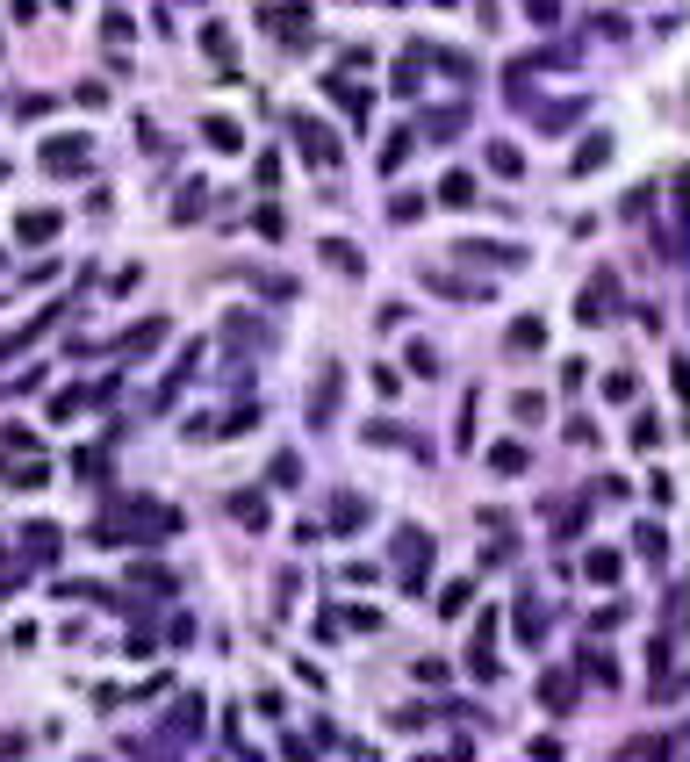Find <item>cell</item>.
<instances>
[{"label":"cell","mask_w":690,"mask_h":762,"mask_svg":"<svg viewBox=\"0 0 690 762\" xmlns=\"http://www.w3.org/2000/svg\"><path fill=\"white\" fill-rule=\"evenodd\" d=\"M80 403H87V396H80V388H65V396H51V417H58V425H65V417H73V410H80Z\"/></svg>","instance_id":"cell-40"},{"label":"cell","mask_w":690,"mask_h":762,"mask_svg":"<svg viewBox=\"0 0 690 762\" xmlns=\"http://www.w3.org/2000/svg\"><path fill=\"white\" fill-rule=\"evenodd\" d=\"M468 604H475V582H468V575L439 590V611H446V619H453V611H468Z\"/></svg>","instance_id":"cell-24"},{"label":"cell","mask_w":690,"mask_h":762,"mask_svg":"<svg viewBox=\"0 0 690 762\" xmlns=\"http://www.w3.org/2000/svg\"><path fill=\"white\" fill-rule=\"evenodd\" d=\"M201 201H209V194H201V181H188V194L173 201V216H201Z\"/></svg>","instance_id":"cell-38"},{"label":"cell","mask_w":690,"mask_h":762,"mask_svg":"<svg viewBox=\"0 0 690 762\" xmlns=\"http://www.w3.org/2000/svg\"><path fill=\"white\" fill-rule=\"evenodd\" d=\"M22 748H29L22 734H0V762H22Z\"/></svg>","instance_id":"cell-44"},{"label":"cell","mask_w":690,"mask_h":762,"mask_svg":"<svg viewBox=\"0 0 690 762\" xmlns=\"http://www.w3.org/2000/svg\"><path fill=\"white\" fill-rule=\"evenodd\" d=\"M410 151H417V137H410V130H403V137H389V144H382V173H395Z\"/></svg>","instance_id":"cell-28"},{"label":"cell","mask_w":690,"mask_h":762,"mask_svg":"<svg viewBox=\"0 0 690 762\" xmlns=\"http://www.w3.org/2000/svg\"><path fill=\"white\" fill-rule=\"evenodd\" d=\"M87 166H94V144H87V137H51V144H44V173H51V181L87 173Z\"/></svg>","instance_id":"cell-4"},{"label":"cell","mask_w":690,"mask_h":762,"mask_svg":"<svg viewBox=\"0 0 690 762\" xmlns=\"http://www.w3.org/2000/svg\"><path fill=\"white\" fill-rule=\"evenodd\" d=\"M324 259H331V267H338V274H360V252H353V245H345V238H331V245H324Z\"/></svg>","instance_id":"cell-29"},{"label":"cell","mask_w":690,"mask_h":762,"mask_svg":"<svg viewBox=\"0 0 690 762\" xmlns=\"http://www.w3.org/2000/svg\"><path fill=\"white\" fill-rule=\"evenodd\" d=\"M288 137H296V151L309 159V166H338V151H345V144L331 137V122H316V115H296Z\"/></svg>","instance_id":"cell-3"},{"label":"cell","mask_w":690,"mask_h":762,"mask_svg":"<svg viewBox=\"0 0 690 762\" xmlns=\"http://www.w3.org/2000/svg\"><path fill=\"white\" fill-rule=\"evenodd\" d=\"M22 554L29 562H51L58 554V525H22Z\"/></svg>","instance_id":"cell-18"},{"label":"cell","mask_w":690,"mask_h":762,"mask_svg":"<svg viewBox=\"0 0 690 762\" xmlns=\"http://www.w3.org/2000/svg\"><path fill=\"white\" fill-rule=\"evenodd\" d=\"M576 669H583V676H590V683H604V690H611V683H618V662H611V655H604V648H583V655H576Z\"/></svg>","instance_id":"cell-19"},{"label":"cell","mask_w":690,"mask_h":762,"mask_svg":"<svg viewBox=\"0 0 690 762\" xmlns=\"http://www.w3.org/2000/svg\"><path fill=\"white\" fill-rule=\"evenodd\" d=\"M424 281L439 288V295H453V302H468V309H475V302H490V288H482V281H453V274H424Z\"/></svg>","instance_id":"cell-17"},{"label":"cell","mask_w":690,"mask_h":762,"mask_svg":"<svg viewBox=\"0 0 690 762\" xmlns=\"http://www.w3.org/2000/svg\"><path fill=\"white\" fill-rule=\"evenodd\" d=\"M230 346H267V324H252V317H230Z\"/></svg>","instance_id":"cell-30"},{"label":"cell","mask_w":690,"mask_h":762,"mask_svg":"<svg viewBox=\"0 0 690 762\" xmlns=\"http://www.w3.org/2000/svg\"><path fill=\"white\" fill-rule=\"evenodd\" d=\"M604 159H611V137H590V144L576 151V173H590V166H604Z\"/></svg>","instance_id":"cell-31"},{"label":"cell","mask_w":690,"mask_h":762,"mask_svg":"<svg viewBox=\"0 0 690 762\" xmlns=\"http://www.w3.org/2000/svg\"><path fill=\"white\" fill-rule=\"evenodd\" d=\"M640 554H647V562H662V554H669V540H662V525H640Z\"/></svg>","instance_id":"cell-36"},{"label":"cell","mask_w":690,"mask_h":762,"mask_svg":"<svg viewBox=\"0 0 690 762\" xmlns=\"http://www.w3.org/2000/svg\"><path fill=\"white\" fill-rule=\"evenodd\" d=\"M439 201H446V209H468V201H475V173H446V181H439Z\"/></svg>","instance_id":"cell-21"},{"label":"cell","mask_w":690,"mask_h":762,"mask_svg":"<svg viewBox=\"0 0 690 762\" xmlns=\"http://www.w3.org/2000/svg\"><path fill=\"white\" fill-rule=\"evenodd\" d=\"M159 338H166V317H144L137 331H122V338H115V360H137V353H151Z\"/></svg>","instance_id":"cell-8"},{"label":"cell","mask_w":690,"mask_h":762,"mask_svg":"<svg viewBox=\"0 0 690 762\" xmlns=\"http://www.w3.org/2000/svg\"><path fill=\"white\" fill-rule=\"evenodd\" d=\"M353 762H374V756H367V748H360V756H353Z\"/></svg>","instance_id":"cell-45"},{"label":"cell","mask_w":690,"mask_h":762,"mask_svg":"<svg viewBox=\"0 0 690 762\" xmlns=\"http://www.w3.org/2000/svg\"><path fill=\"white\" fill-rule=\"evenodd\" d=\"M490 468H496V475H525V468H532L525 439H503V446H490Z\"/></svg>","instance_id":"cell-16"},{"label":"cell","mask_w":690,"mask_h":762,"mask_svg":"<svg viewBox=\"0 0 690 762\" xmlns=\"http://www.w3.org/2000/svg\"><path fill=\"white\" fill-rule=\"evenodd\" d=\"M633 446H662V425L655 417H633Z\"/></svg>","instance_id":"cell-41"},{"label":"cell","mask_w":690,"mask_h":762,"mask_svg":"<svg viewBox=\"0 0 690 762\" xmlns=\"http://www.w3.org/2000/svg\"><path fill=\"white\" fill-rule=\"evenodd\" d=\"M525 22H532V29H554L561 7H554V0H525Z\"/></svg>","instance_id":"cell-34"},{"label":"cell","mask_w":690,"mask_h":762,"mask_svg":"<svg viewBox=\"0 0 690 762\" xmlns=\"http://www.w3.org/2000/svg\"><path fill=\"white\" fill-rule=\"evenodd\" d=\"M439 7H453V0H439Z\"/></svg>","instance_id":"cell-46"},{"label":"cell","mask_w":690,"mask_h":762,"mask_svg":"<svg viewBox=\"0 0 690 762\" xmlns=\"http://www.w3.org/2000/svg\"><path fill=\"white\" fill-rule=\"evenodd\" d=\"M58 7H73V0H58Z\"/></svg>","instance_id":"cell-47"},{"label":"cell","mask_w":690,"mask_h":762,"mask_svg":"<svg viewBox=\"0 0 690 762\" xmlns=\"http://www.w3.org/2000/svg\"><path fill=\"white\" fill-rule=\"evenodd\" d=\"M583 575H590V582H618V554H611V547H590V554H583Z\"/></svg>","instance_id":"cell-23"},{"label":"cell","mask_w":690,"mask_h":762,"mask_svg":"<svg viewBox=\"0 0 690 762\" xmlns=\"http://www.w3.org/2000/svg\"><path fill=\"white\" fill-rule=\"evenodd\" d=\"M503 346H510V353H539V346H547V324H539V317H518V324L503 331Z\"/></svg>","instance_id":"cell-15"},{"label":"cell","mask_w":690,"mask_h":762,"mask_svg":"<svg viewBox=\"0 0 690 762\" xmlns=\"http://www.w3.org/2000/svg\"><path fill=\"white\" fill-rule=\"evenodd\" d=\"M267 29H274L281 44H302V36H309V7H302V0H274V7H267Z\"/></svg>","instance_id":"cell-6"},{"label":"cell","mask_w":690,"mask_h":762,"mask_svg":"<svg viewBox=\"0 0 690 762\" xmlns=\"http://www.w3.org/2000/svg\"><path fill=\"white\" fill-rule=\"evenodd\" d=\"M267 482H274V489H296V482H302V454H274Z\"/></svg>","instance_id":"cell-25"},{"label":"cell","mask_w":690,"mask_h":762,"mask_svg":"<svg viewBox=\"0 0 690 762\" xmlns=\"http://www.w3.org/2000/svg\"><path fill=\"white\" fill-rule=\"evenodd\" d=\"M338 381H345V367H338V360H324V367H316V388H309V417H316V425H331V417H338Z\"/></svg>","instance_id":"cell-5"},{"label":"cell","mask_w":690,"mask_h":762,"mask_svg":"<svg viewBox=\"0 0 690 762\" xmlns=\"http://www.w3.org/2000/svg\"><path fill=\"white\" fill-rule=\"evenodd\" d=\"M532 762H561V741H554V734H539V741H532Z\"/></svg>","instance_id":"cell-43"},{"label":"cell","mask_w":690,"mask_h":762,"mask_svg":"<svg viewBox=\"0 0 690 762\" xmlns=\"http://www.w3.org/2000/svg\"><path fill=\"white\" fill-rule=\"evenodd\" d=\"M461 130H468V108H461V101H453V108H432V115H424V137H439V144H446V137H461Z\"/></svg>","instance_id":"cell-14"},{"label":"cell","mask_w":690,"mask_h":762,"mask_svg":"<svg viewBox=\"0 0 690 762\" xmlns=\"http://www.w3.org/2000/svg\"><path fill=\"white\" fill-rule=\"evenodd\" d=\"M539 705H547L554 719H569V712H576V676H561V669L539 676Z\"/></svg>","instance_id":"cell-9"},{"label":"cell","mask_w":690,"mask_h":762,"mask_svg":"<svg viewBox=\"0 0 690 762\" xmlns=\"http://www.w3.org/2000/svg\"><path fill=\"white\" fill-rule=\"evenodd\" d=\"M367 518H374V503H367L360 489H338V496H331V532H360Z\"/></svg>","instance_id":"cell-7"},{"label":"cell","mask_w":690,"mask_h":762,"mask_svg":"<svg viewBox=\"0 0 690 762\" xmlns=\"http://www.w3.org/2000/svg\"><path fill=\"white\" fill-rule=\"evenodd\" d=\"M29 446H36V439H29L22 425H7V432H0V454H29Z\"/></svg>","instance_id":"cell-42"},{"label":"cell","mask_w":690,"mask_h":762,"mask_svg":"<svg viewBox=\"0 0 690 762\" xmlns=\"http://www.w3.org/2000/svg\"><path fill=\"white\" fill-rule=\"evenodd\" d=\"M403 360H410V367H417V375H439V353H432V346H410V353H403Z\"/></svg>","instance_id":"cell-39"},{"label":"cell","mask_w":690,"mask_h":762,"mask_svg":"<svg viewBox=\"0 0 690 762\" xmlns=\"http://www.w3.org/2000/svg\"><path fill=\"white\" fill-rule=\"evenodd\" d=\"M510 619H518V633H525V640H539V633H547V604H539V597H518V611H510Z\"/></svg>","instance_id":"cell-20"},{"label":"cell","mask_w":690,"mask_h":762,"mask_svg":"<svg viewBox=\"0 0 690 762\" xmlns=\"http://www.w3.org/2000/svg\"><path fill=\"white\" fill-rule=\"evenodd\" d=\"M166 532H180V511H173V503H151V496H122V503L94 525L101 547H115V540H130V547H159Z\"/></svg>","instance_id":"cell-1"},{"label":"cell","mask_w":690,"mask_h":762,"mask_svg":"<svg viewBox=\"0 0 690 762\" xmlns=\"http://www.w3.org/2000/svg\"><path fill=\"white\" fill-rule=\"evenodd\" d=\"M15 238H22V245L58 238V209H22V216H15Z\"/></svg>","instance_id":"cell-10"},{"label":"cell","mask_w":690,"mask_h":762,"mask_svg":"<svg viewBox=\"0 0 690 762\" xmlns=\"http://www.w3.org/2000/svg\"><path fill=\"white\" fill-rule=\"evenodd\" d=\"M490 166L503 181H518V173H525V151H518V144H490Z\"/></svg>","instance_id":"cell-26"},{"label":"cell","mask_w":690,"mask_h":762,"mask_svg":"<svg viewBox=\"0 0 690 762\" xmlns=\"http://www.w3.org/2000/svg\"><path fill=\"white\" fill-rule=\"evenodd\" d=\"M395 569H403V590H424V569H432V532L424 525L395 532Z\"/></svg>","instance_id":"cell-2"},{"label":"cell","mask_w":690,"mask_h":762,"mask_svg":"<svg viewBox=\"0 0 690 762\" xmlns=\"http://www.w3.org/2000/svg\"><path fill=\"white\" fill-rule=\"evenodd\" d=\"M7 482H15V489H44V482H51V468H44V461H22Z\"/></svg>","instance_id":"cell-32"},{"label":"cell","mask_w":690,"mask_h":762,"mask_svg":"<svg viewBox=\"0 0 690 762\" xmlns=\"http://www.w3.org/2000/svg\"><path fill=\"white\" fill-rule=\"evenodd\" d=\"M539 410H547V396H532V388H518V403H510V417H518V425H532Z\"/></svg>","instance_id":"cell-33"},{"label":"cell","mask_w":690,"mask_h":762,"mask_svg":"<svg viewBox=\"0 0 690 762\" xmlns=\"http://www.w3.org/2000/svg\"><path fill=\"white\" fill-rule=\"evenodd\" d=\"M238 281L259 288V295H274V302H288V295H296V281H288V274H267V267H238Z\"/></svg>","instance_id":"cell-13"},{"label":"cell","mask_w":690,"mask_h":762,"mask_svg":"<svg viewBox=\"0 0 690 762\" xmlns=\"http://www.w3.org/2000/svg\"><path fill=\"white\" fill-rule=\"evenodd\" d=\"M201 130H209V144H216V151H238V144H245V130H238L230 115H209Z\"/></svg>","instance_id":"cell-22"},{"label":"cell","mask_w":690,"mask_h":762,"mask_svg":"<svg viewBox=\"0 0 690 762\" xmlns=\"http://www.w3.org/2000/svg\"><path fill=\"white\" fill-rule=\"evenodd\" d=\"M604 396H611V403H633V367H618V375H604Z\"/></svg>","instance_id":"cell-35"},{"label":"cell","mask_w":690,"mask_h":762,"mask_svg":"<svg viewBox=\"0 0 690 762\" xmlns=\"http://www.w3.org/2000/svg\"><path fill=\"white\" fill-rule=\"evenodd\" d=\"M173 734H201V698H195V690L173 705Z\"/></svg>","instance_id":"cell-27"},{"label":"cell","mask_w":690,"mask_h":762,"mask_svg":"<svg viewBox=\"0 0 690 762\" xmlns=\"http://www.w3.org/2000/svg\"><path fill=\"white\" fill-rule=\"evenodd\" d=\"M461 259H482V267H525V252H518V245H496V238L461 245Z\"/></svg>","instance_id":"cell-12"},{"label":"cell","mask_w":690,"mask_h":762,"mask_svg":"<svg viewBox=\"0 0 690 762\" xmlns=\"http://www.w3.org/2000/svg\"><path fill=\"white\" fill-rule=\"evenodd\" d=\"M389 216H395V223H410V216H424V194H395V201H389Z\"/></svg>","instance_id":"cell-37"},{"label":"cell","mask_w":690,"mask_h":762,"mask_svg":"<svg viewBox=\"0 0 690 762\" xmlns=\"http://www.w3.org/2000/svg\"><path fill=\"white\" fill-rule=\"evenodd\" d=\"M230 518H238L245 532H267V489H238V496H230Z\"/></svg>","instance_id":"cell-11"}]
</instances>
